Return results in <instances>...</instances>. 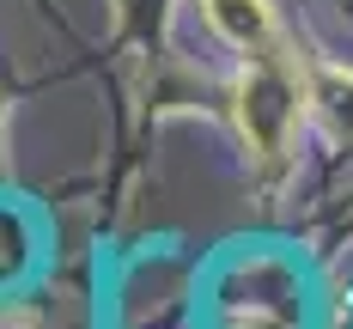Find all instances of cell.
I'll list each match as a JSON object with an SVG mask.
<instances>
[{
	"mask_svg": "<svg viewBox=\"0 0 353 329\" xmlns=\"http://www.w3.org/2000/svg\"><path fill=\"white\" fill-rule=\"evenodd\" d=\"M208 25L238 49H268L274 43V12L268 0H208Z\"/></svg>",
	"mask_w": 353,
	"mask_h": 329,
	"instance_id": "obj_2",
	"label": "cell"
},
{
	"mask_svg": "<svg viewBox=\"0 0 353 329\" xmlns=\"http://www.w3.org/2000/svg\"><path fill=\"white\" fill-rule=\"evenodd\" d=\"M292 104H299V79L292 68H281L274 55L250 49V68H244V92H238V122L256 152H281L286 128H292Z\"/></svg>",
	"mask_w": 353,
	"mask_h": 329,
	"instance_id": "obj_1",
	"label": "cell"
},
{
	"mask_svg": "<svg viewBox=\"0 0 353 329\" xmlns=\"http://www.w3.org/2000/svg\"><path fill=\"white\" fill-rule=\"evenodd\" d=\"M311 79H317L311 104L329 116V128H335V134H353V73H341V68H317Z\"/></svg>",
	"mask_w": 353,
	"mask_h": 329,
	"instance_id": "obj_3",
	"label": "cell"
}]
</instances>
